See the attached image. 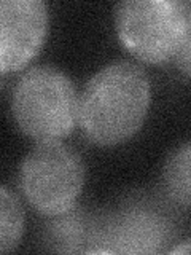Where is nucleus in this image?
<instances>
[{"label":"nucleus","mask_w":191,"mask_h":255,"mask_svg":"<svg viewBox=\"0 0 191 255\" xmlns=\"http://www.w3.org/2000/svg\"><path fill=\"white\" fill-rule=\"evenodd\" d=\"M175 66L183 75L191 78V3H187V22L182 42L177 53L174 56Z\"/></svg>","instance_id":"10"},{"label":"nucleus","mask_w":191,"mask_h":255,"mask_svg":"<svg viewBox=\"0 0 191 255\" xmlns=\"http://www.w3.org/2000/svg\"><path fill=\"white\" fill-rule=\"evenodd\" d=\"M169 254H191V239H187V241H179L169 251Z\"/></svg>","instance_id":"11"},{"label":"nucleus","mask_w":191,"mask_h":255,"mask_svg":"<svg viewBox=\"0 0 191 255\" xmlns=\"http://www.w3.org/2000/svg\"><path fill=\"white\" fill-rule=\"evenodd\" d=\"M24 228L22 207L10 190H0V252L6 254L19 244Z\"/></svg>","instance_id":"9"},{"label":"nucleus","mask_w":191,"mask_h":255,"mask_svg":"<svg viewBox=\"0 0 191 255\" xmlns=\"http://www.w3.org/2000/svg\"><path fill=\"white\" fill-rule=\"evenodd\" d=\"M116 32L135 58L150 64L172 59L187 22V3L179 0H126L116 6Z\"/></svg>","instance_id":"5"},{"label":"nucleus","mask_w":191,"mask_h":255,"mask_svg":"<svg viewBox=\"0 0 191 255\" xmlns=\"http://www.w3.org/2000/svg\"><path fill=\"white\" fill-rule=\"evenodd\" d=\"M48 29L43 0H3L0 3V69H22L42 48Z\"/></svg>","instance_id":"6"},{"label":"nucleus","mask_w":191,"mask_h":255,"mask_svg":"<svg viewBox=\"0 0 191 255\" xmlns=\"http://www.w3.org/2000/svg\"><path fill=\"white\" fill-rule=\"evenodd\" d=\"M99 214L86 207L72 209L48 217L40 241L46 251L61 254H88L93 247Z\"/></svg>","instance_id":"7"},{"label":"nucleus","mask_w":191,"mask_h":255,"mask_svg":"<svg viewBox=\"0 0 191 255\" xmlns=\"http://www.w3.org/2000/svg\"><path fill=\"white\" fill-rule=\"evenodd\" d=\"M18 182L30 207L51 217L77 206L85 183V163L78 151L61 139L40 140L24 156Z\"/></svg>","instance_id":"4"},{"label":"nucleus","mask_w":191,"mask_h":255,"mask_svg":"<svg viewBox=\"0 0 191 255\" xmlns=\"http://www.w3.org/2000/svg\"><path fill=\"white\" fill-rule=\"evenodd\" d=\"M180 235L177 206L163 193L135 191L99 214L88 254H169Z\"/></svg>","instance_id":"2"},{"label":"nucleus","mask_w":191,"mask_h":255,"mask_svg":"<svg viewBox=\"0 0 191 255\" xmlns=\"http://www.w3.org/2000/svg\"><path fill=\"white\" fill-rule=\"evenodd\" d=\"M161 191L179 209H191V140L167 155L161 171Z\"/></svg>","instance_id":"8"},{"label":"nucleus","mask_w":191,"mask_h":255,"mask_svg":"<svg viewBox=\"0 0 191 255\" xmlns=\"http://www.w3.org/2000/svg\"><path fill=\"white\" fill-rule=\"evenodd\" d=\"M11 112L19 129L37 142L62 139L78 120V94L58 67L35 66L16 82Z\"/></svg>","instance_id":"3"},{"label":"nucleus","mask_w":191,"mask_h":255,"mask_svg":"<svg viewBox=\"0 0 191 255\" xmlns=\"http://www.w3.org/2000/svg\"><path fill=\"white\" fill-rule=\"evenodd\" d=\"M150 107V80L129 61L108 64L86 82L78 96V123L97 145L121 143L137 132Z\"/></svg>","instance_id":"1"}]
</instances>
